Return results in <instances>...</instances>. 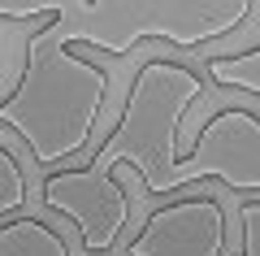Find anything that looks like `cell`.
Listing matches in <instances>:
<instances>
[{"mask_svg":"<svg viewBox=\"0 0 260 256\" xmlns=\"http://www.w3.org/2000/svg\"><path fill=\"white\" fill-rule=\"evenodd\" d=\"M104 96H109L104 65L74 56L48 22V31H39L26 48L22 78L0 100V126L26 144L35 165L52 169L91 144Z\"/></svg>","mask_w":260,"mask_h":256,"instance_id":"cell-1","label":"cell"},{"mask_svg":"<svg viewBox=\"0 0 260 256\" xmlns=\"http://www.w3.org/2000/svg\"><path fill=\"white\" fill-rule=\"evenodd\" d=\"M251 13H256L251 0H74V5L61 0L52 31L65 48L78 44L126 56L143 39H165L178 48L225 39L243 31Z\"/></svg>","mask_w":260,"mask_h":256,"instance_id":"cell-2","label":"cell"},{"mask_svg":"<svg viewBox=\"0 0 260 256\" xmlns=\"http://www.w3.org/2000/svg\"><path fill=\"white\" fill-rule=\"evenodd\" d=\"M204 78L186 65H174L165 56H152L139 65V78L130 82V96L121 104V118L104 148L91 156V174H113V165H135V178L152 195H169V178L178 169L174 139L182 126L191 100H200Z\"/></svg>","mask_w":260,"mask_h":256,"instance_id":"cell-3","label":"cell"},{"mask_svg":"<svg viewBox=\"0 0 260 256\" xmlns=\"http://www.w3.org/2000/svg\"><path fill=\"white\" fill-rule=\"evenodd\" d=\"M200 178H217L230 191L260 195V118L247 109H221L213 122H204L195 148L178 161L169 191L191 187Z\"/></svg>","mask_w":260,"mask_h":256,"instance_id":"cell-4","label":"cell"},{"mask_svg":"<svg viewBox=\"0 0 260 256\" xmlns=\"http://www.w3.org/2000/svg\"><path fill=\"white\" fill-rule=\"evenodd\" d=\"M44 204L78 226V239L91 252H109L117 235L130 221V200L126 187L113 174H91V169H61L48 174L44 183Z\"/></svg>","mask_w":260,"mask_h":256,"instance_id":"cell-5","label":"cell"},{"mask_svg":"<svg viewBox=\"0 0 260 256\" xmlns=\"http://www.w3.org/2000/svg\"><path fill=\"white\" fill-rule=\"evenodd\" d=\"M225 252V213L213 195H186L156 209L126 256H221Z\"/></svg>","mask_w":260,"mask_h":256,"instance_id":"cell-6","label":"cell"},{"mask_svg":"<svg viewBox=\"0 0 260 256\" xmlns=\"http://www.w3.org/2000/svg\"><path fill=\"white\" fill-rule=\"evenodd\" d=\"M0 256H70V243L35 217H13L0 226Z\"/></svg>","mask_w":260,"mask_h":256,"instance_id":"cell-7","label":"cell"},{"mask_svg":"<svg viewBox=\"0 0 260 256\" xmlns=\"http://www.w3.org/2000/svg\"><path fill=\"white\" fill-rule=\"evenodd\" d=\"M208 78L217 87H225V92H243V96L260 100V44L243 48V52H230V56H213L208 61Z\"/></svg>","mask_w":260,"mask_h":256,"instance_id":"cell-8","label":"cell"},{"mask_svg":"<svg viewBox=\"0 0 260 256\" xmlns=\"http://www.w3.org/2000/svg\"><path fill=\"white\" fill-rule=\"evenodd\" d=\"M22 204H26V178H22L18 161L0 148V226H5V217H13Z\"/></svg>","mask_w":260,"mask_h":256,"instance_id":"cell-9","label":"cell"},{"mask_svg":"<svg viewBox=\"0 0 260 256\" xmlns=\"http://www.w3.org/2000/svg\"><path fill=\"white\" fill-rule=\"evenodd\" d=\"M243 226V256H260V204H239Z\"/></svg>","mask_w":260,"mask_h":256,"instance_id":"cell-10","label":"cell"},{"mask_svg":"<svg viewBox=\"0 0 260 256\" xmlns=\"http://www.w3.org/2000/svg\"><path fill=\"white\" fill-rule=\"evenodd\" d=\"M0 18H48V22H56V5H39V0H30V5H5L0 0Z\"/></svg>","mask_w":260,"mask_h":256,"instance_id":"cell-11","label":"cell"}]
</instances>
